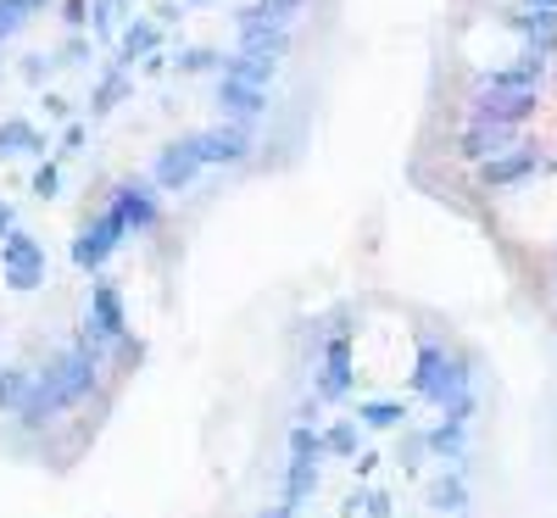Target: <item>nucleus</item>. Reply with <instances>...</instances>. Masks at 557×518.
Returning a JSON list of instances; mask_svg holds the SVG:
<instances>
[{
	"label": "nucleus",
	"instance_id": "25",
	"mask_svg": "<svg viewBox=\"0 0 557 518\" xmlns=\"http://www.w3.org/2000/svg\"><path fill=\"white\" fill-rule=\"evenodd\" d=\"M312 491H318V462H312V457H290V462H285V502L301 507Z\"/></svg>",
	"mask_w": 557,
	"mask_h": 518
},
{
	"label": "nucleus",
	"instance_id": "30",
	"mask_svg": "<svg viewBox=\"0 0 557 518\" xmlns=\"http://www.w3.org/2000/svg\"><path fill=\"white\" fill-rule=\"evenodd\" d=\"M123 7V0H89V34H96V39H112V12Z\"/></svg>",
	"mask_w": 557,
	"mask_h": 518
},
{
	"label": "nucleus",
	"instance_id": "43",
	"mask_svg": "<svg viewBox=\"0 0 557 518\" xmlns=\"http://www.w3.org/2000/svg\"><path fill=\"white\" fill-rule=\"evenodd\" d=\"M530 7H557V0H530Z\"/></svg>",
	"mask_w": 557,
	"mask_h": 518
},
{
	"label": "nucleus",
	"instance_id": "4",
	"mask_svg": "<svg viewBox=\"0 0 557 518\" xmlns=\"http://www.w3.org/2000/svg\"><path fill=\"white\" fill-rule=\"evenodd\" d=\"M541 112V89H513V84H474L469 96V118H485V123H530Z\"/></svg>",
	"mask_w": 557,
	"mask_h": 518
},
{
	"label": "nucleus",
	"instance_id": "6",
	"mask_svg": "<svg viewBox=\"0 0 557 518\" xmlns=\"http://www.w3.org/2000/svg\"><path fill=\"white\" fill-rule=\"evenodd\" d=\"M0 279H7L12 291H39L45 285V246L28 229H12L7 240H0Z\"/></svg>",
	"mask_w": 557,
	"mask_h": 518
},
{
	"label": "nucleus",
	"instance_id": "17",
	"mask_svg": "<svg viewBox=\"0 0 557 518\" xmlns=\"http://www.w3.org/2000/svg\"><path fill=\"white\" fill-rule=\"evenodd\" d=\"M424 502L441 513V518H462L474 507V496H469V480H462V468H441V474L430 480V491H424Z\"/></svg>",
	"mask_w": 557,
	"mask_h": 518
},
{
	"label": "nucleus",
	"instance_id": "11",
	"mask_svg": "<svg viewBox=\"0 0 557 518\" xmlns=\"http://www.w3.org/2000/svg\"><path fill=\"white\" fill-rule=\"evenodd\" d=\"M507 146H519V128L513 123H485V118H469L462 123V134H457V157L462 162H491V157H502Z\"/></svg>",
	"mask_w": 557,
	"mask_h": 518
},
{
	"label": "nucleus",
	"instance_id": "12",
	"mask_svg": "<svg viewBox=\"0 0 557 518\" xmlns=\"http://www.w3.org/2000/svg\"><path fill=\"white\" fill-rule=\"evenodd\" d=\"M107 207L123 218V229H128V234H146V229H157V218H162L157 184H139V178H123L117 190H112V201H107Z\"/></svg>",
	"mask_w": 557,
	"mask_h": 518
},
{
	"label": "nucleus",
	"instance_id": "13",
	"mask_svg": "<svg viewBox=\"0 0 557 518\" xmlns=\"http://www.w3.org/2000/svg\"><path fill=\"white\" fill-rule=\"evenodd\" d=\"M251 157V123H218V128H201V162L207 168H240Z\"/></svg>",
	"mask_w": 557,
	"mask_h": 518
},
{
	"label": "nucleus",
	"instance_id": "24",
	"mask_svg": "<svg viewBox=\"0 0 557 518\" xmlns=\"http://www.w3.org/2000/svg\"><path fill=\"white\" fill-rule=\"evenodd\" d=\"M323 446H330L335 462H357L362 452V430H357V418H335L330 430H323Z\"/></svg>",
	"mask_w": 557,
	"mask_h": 518
},
{
	"label": "nucleus",
	"instance_id": "37",
	"mask_svg": "<svg viewBox=\"0 0 557 518\" xmlns=\"http://www.w3.org/2000/svg\"><path fill=\"white\" fill-rule=\"evenodd\" d=\"M362 513L368 518H391V496L385 491H362Z\"/></svg>",
	"mask_w": 557,
	"mask_h": 518
},
{
	"label": "nucleus",
	"instance_id": "35",
	"mask_svg": "<svg viewBox=\"0 0 557 518\" xmlns=\"http://www.w3.org/2000/svg\"><path fill=\"white\" fill-rule=\"evenodd\" d=\"M262 7H268L278 23H296V17L307 12V0H262Z\"/></svg>",
	"mask_w": 557,
	"mask_h": 518
},
{
	"label": "nucleus",
	"instance_id": "40",
	"mask_svg": "<svg viewBox=\"0 0 557 518\" xmlns=\"http://www.w3.org/2000/svg\"><path fill=\"white\" fill-rule=\"evenodd\" d=\"M45 112H51V118H67V112H73V107H67V101H62V96H45Z\"/></svg>",
	"mask_w": 557,
	"mask_h": 518
},
{
	"label": "nucleus",
	"instance_id": "10",
	"mask_svg": "<svg viewBox=\"0 0 557 518\" xmlns=\"http://www.w3.org/2000/svg\"><path fill=\"white\" fill-rule=\"evenodd\" d=\"M546 168V157H541V146H507L502 157H491V162H480V184L485 190H519L524 178H535Z\"/></svg>",
	"mask_w": 557,
	"mask_h": 518
},
{
	"label": "nucleus",
	"instance_id": "14",
	"mask_svg": "<svg viewBox=\"0 0 557 518\" xmlns=\"http://www.w3.org/2000/svg\"><path fill=\"white\" fill-rule=\"evenodd\" d=\"M502 23L513 28L530 51H541V57H552L557 51V7H513V12H502Z\"/></svg>",
	"mask_w": 557,
	"mask_h": 518
},
{
	"label": "nucleus",
	"instance_id": "29",
	"mask_svg": "<svg viewBox=\"0 0 557 518\" xmlns=\"http://www.w3.org/2000/svg\"><path fill=\"white\" fill-rule=\"evenodd\" d=\"M34 196H39V201H57V196H62V157H57V162H39Z\"/></svg>",
	"mask_w": 557,
	"mask_h": 518
},
{
	"label": "nucleus",
	"instance_id": "7",
	"mask_svg": "<svg viewBox=\"0 0 557 518\" xmlns=\"http://www.w3.org/2000/svg\"><path fill=\"white\" fill-rule=\"evenodd\" d=\"M235 39L240 51H268V57H290V23H278L262 0L235 12Z\"/></svg>",
	"mask_w": 557,
	"mask_h": 518
},
{
	"label": "nucleus",
	"instance_id": "26",
	"mask_svg": "<svg viewBox=\"0 0 557 518\" xmlns=\"http://www.w3.org/2000/svg\"><path fill=\"white\" fill-rule=\"evenodd\" d=\"M223 51H212V45H178V57H173V67L184 73V78H196V73H223Z\"/></svg>",
	"mask_w": 557,
	"mask_h": 518
},
{
	"label": "nucleus",
	"instance_id": "16",
	"mask_svg": "<svg viewBox=\"0 0 557 518\" xmlns=\"http://www.w3.org/2000/svg\"><path fill=\"white\" fill-rule=\"evenodd\" d=\"M430 457H435L441 468H469V423L451 418V412H441V418L430 423Z\"/></svg>",
	"mask_w": 557,
	"mask_h": 518
},
{
	"label": "nucleus",
	"instance_id": "3",
	"mask_svg": "<svg viewBox=\"0 0 557 518\" xmlns=\"http://www.w3.org/2000/svg\"><path fill=\"white\" fill-rule=\"evenodd\" d=\"M357 385V362H351V312H335V329L323 335V362L312 373V396L318 402H346Z\"/></svg>",
	"mask_w": 557,
	"mask_h": 518
},
{
	"label": "nucleus",
	"instance_id": "33",
	"mask_svg": "<svg viewBox=\"0 0 557 518\" xmlns=\"http://www.w3.org/2000/svg\"><path fill=\"white\" fill-rule=\"evenodd\" d=\"M84 146H89V128H84V123H67V128H62V146H57V157H78Z\"/></svg>",
	"mask_w": 557,
	"mask_h": 518
},
{
	"label": "nucleus",
	"instance_id": "34",
	"mask_svg": "<svg viewBox=\"0 0 557 518\" xmlns=\"http://www.w3.org/2000/svg\"><path fill=\"white\" fill-rule=\"evenodd\" d=\"M89 57V45H84V34H73V39H62V51H57V67H78Z\"/></svg>",
	"mask_w": 557,
	"mask_h": 518
},
{
	"label": "nucleus",
	"instance_id": "28",
	"mask_svg": "<svg viewBox=\"0 0 557 518\" xmlns=\"http://www.w3.org/2000/svg\"><path fill=\"white\" fill-rule=\"evenodd\" d=\"M357 423L362 430H401L407 407L401 402H357Z\"/></svg>",
	"mask_w": 557,
	"mask_h": 518
},
{
	"label": "nucleus",
	"instance_id": "36",
	"mask_svg": "<svg viewBox=\"0 0 557 518\" xmlns=\"http://www.w3.org/2000/svg\"><path fill=\"white\" fill-rule=\"evenodd\" d=\"M62 23L78 34V28L89 23V0H62Z\"/></svg>",
	"mask_w": 557,
	"mask_h": 518
},
{
	"label": "nucleus",
	"instance_id": "23",
	"mask_svg": "<svg viewBox=\"0 0 557 518\" xmlns=\"http://www.w3.org/2000/svg\"><path fill=\"white\" fill-rule=\"evenodd\" d=\"M34 380H39V373L34 368H0V412H17L28 396H34Z\"/></svg>",
	"mask_w": 557,
	"mask_h": 518
},
{
	"label": "nucleus",
	"instance_id": "32",
	"mask_svg": "<svg viewBox=\"0 0 557 518\" xmlns=\"http://www.w3.org/2000/svg\"><path fill=\"white\" fill-rule=\"evenodd\" d=\"M51 67H57V51H51V57H39V51H34V57H23L17 73H23V84H45V73H51Z\"/></svg>",
	"mask_w": 557,
	"mask_h": 518
},
{
	"label": "nucleus",
	"instance_id": "42",
	"mask_svg": "<svg viewBox=\"0 0 557 518\" xmlns=\"http://www.w3.org/2000/svg\"><path fill=\"white\" fill-rule=\"evenodd\" d=\"M184 7H212V0H184Z\"/></svg>",
	"mask_w": 557,
	"mask_h": 518
},
{
	"label": "nucleus",
	"instance_id": "9",
	"mask_svg": "<svg viewBox=\"0 0 557 518\" xmlns=\"http://www.w3.org/2000/svg\"><path fill=\"white\" fill-rule=\"evenodd\" d=\"M128 335V312H123V296H117V285H107V279H101V285L96 291H89V312H84V341L89 346H117Z\"/></svg>",
	"mask_w": 557,
	"mask_h": 518
},
{
	"label": "nucleus",
	"instance_id": "21",
	"mask_svg": "<svg viewBox=\"0 0 557 518\" xmlns=\"http://www.w3.org/2000/svg\"><path fill=\"white\" fill-rule=\"evenodd\" d=\"M485 84H513V89H541V78H546V57L541 51H524V57H513V67H496V73H480Z\"/></svg>",
	"mask_w": 557,
	"mask_h": 518
},
{
	"label": "nucleus",
	"instance_id": "22",
	"mask_svg": "<svg viewBox=\"0 0 557 518\" xmlns=\"http://www.w3.org/2000/svg\"><path fill=\"white\" fill-rule=\"evenodd\" d=\"M123 96H128V67L112 62V67L101 73V84H96V96H89V118H107Z\"/></svg>",
	"mask_w": 557,
	"mask_h": 518
},
{
	"label": "nucleus",
	"instance_id": "27",
	"mask_svg": "<svg viewBox=\"0 0 557 518\" xmlns=\"http://www.w3.org/2000/svg\"><path fill=\"white\" fill-rule=\"evenodd\" d=\"M39 12H45V0H0V45L17 39V34H23Z\"/></svg>",
	"mask_w": 557,
	"mask_h": 518
},
{
	"label": "nucleus",
	"instance_id": "2",
	"mask_svg": "<svg viewBox=\"0 0 557 518\" xmlns=\"http://www.w3.org/2000/svg\"><path fill=\"white\" fill-rule=\"evenodd\" d=\"M412 396L430 402V407H446L457 396L474 391V357L469 351H451L446 341L435 335H418V357H412Z\"/></svg>",
	"mask_w": 557,
	"mask_h": 518
},
{
	"label": "nucleus",
	"instance_id": "8",
	"mask_svg": "<svg viewBox=\"0 0 557 518\" xmlns=\"http://www.w3.org/2000/svg\"><path fill=\"white\" fill-rule=\"evenodd\" d=\"M201 168H207V162H201V134H184V139H168V146L157 151L151 184H157V190H168V196H178Z\"/></svg>",
	"mask_w": 557,
	"mask_h": 518
},
{
	"label": "nucleus",
	"instance_id": "41",
	"mask_svg": "<svg viewBox=\"0 0 557 518\" xmlns=\"http://www.w3.org/2000/svg\"><path fill=\"white\" fill-rule=\"evenodd\" d=\"M257 518H296V507H290V502H278V507H268V513H257Z\"/></svg>",
	"mask_w": 557,
	"mask_h": 518
},
{
	"label": "nucleus",
	"instance_id": "39",
	"mask_svg": "<svg viewBox=\"0 0 557 518\" xmlns=\"http://www.w3.org/2000/svg\"><path fill=\"white\" fill-rule=\"evenodd\" d=\"M12 229H17V207H12V201H0V240H7Z\"/></svg>",
	"mask_w": 557,
	"mask_h": 518
},
{
	"label": "nucleus",
	"instance_id": "19",
	"mask_svg": "<svg viewBox=\"0 0 557 518\" xmlns=\"http://www.w3.org/2000/svg\"><path fill=\"white\" fill-rule=\"evenodd\" d=\"M51 151V139H45L28 118H7L0 123V157H45Z\"/></svg>",
	"mask_w": 557,
	"mask_h": 518
},
{
	"label": "nucleus",
	"instance_id": "5",
	"mask_svg": "<svg viewBox=\"0 0 557 518\" xmlns=\"http://www.w3.org/2000/svg\"><path fill=\"white\" fill-rule=\"evenodd\" d=\"M128 240V229H123V218L107 207V212H96L78 234H73V246H67V257L84 268V273H101L107 262H112V251Z\"/></svg>",
	"mask_w": 557,
	"mask_h": 518
},
{
	"label": "nucleus",
	"instance_id": "20",
	"mask_svg": "<svg viewBox=\"0 0 557 518\" xmlns=\"http://www.w3.org/2000/svg\"><path fill=\"white\" fill-rule=\"evenodd\" d=\"M223 73L228 78H246V84H273L278 78V57H268V51H240V45H235V57H228L223 62Z\"/></svg>",
	"mask_w": 557,
	"mask_h": 518
},
{
	"label": "nucleus",
	"instance_id": "15",
	"mask_svg": "<svg viewBox=\"0 0 557 518\" xmlns=\"http://www.w3.org/2000/svg\"><path fill=\"white\" fill-rule=\"evenodd\" d=\"M218 112H223L228 123H251V118L268 112V89H262V84H246V78L218 73Z\"/></svg>",
	"mask_w": 557,
	"mask_h": 518
},
{
	"label": "nucleus",
	"instance_id": "18",
	"mask_svg": "<svg viewBox=\"0 0 557 518\" xmlns=\"http://www.w3.org/2000/svg\"><path fill=\"white\" fill-rule=\"evenodd\" d=\"M151 51H162V23H157V17H134V23L117 34V62L134 67V62H146Z\"/></svg>",
	"mask_w": 557,
	"mask_h": 518
},
{
	"label": "nucleus",
	"instance_id": "31",
	"mask_svg": "<svg viewBox=\"0 0 557 518\" xmlns=\"http://www.w3.org/2000/svg\"><path fill=\"white\" fill-rule=\"evenodd\" d=\"M424 452H430V430H407V441L396 446V462H401V468H412Z\"/></svg>",
	"mask_w": 557,
	"mask_h": 518
},
{
	"label": "nucleus",
	"instance_id": "1",
	"mask_svg": "<svg viewBox=\"0 0 557 518\" xmlns=\"http://www.w3.org/2000/svg\"><path fill=\"white\" fill-rule=\"evenodd\" d=\"M96 373H101V346H89V341H78V346H67V351H57L51 362L39 368V380H34V396L17 407V430H45L57 412H67V407H78L89 391H96Z\"/></svg>",
	"mask_w": 557,
	"mask_h": 518
},
{
	"label": "nucleus",
	"instance_id": "38",
	"mask_svg": "<svg viewBox=\"0 0 557 518\" xmlns=\"http://www.w3.org/2000/svg\"><path fill=\"white\" fill-rule=\"evenodd\" d=\"M151 17H157L162 28H173V23H184V0H162V7H157Z\"/></svg>",
	"mask_w": 557,
	"mask_h": 518
}]
</instances>
